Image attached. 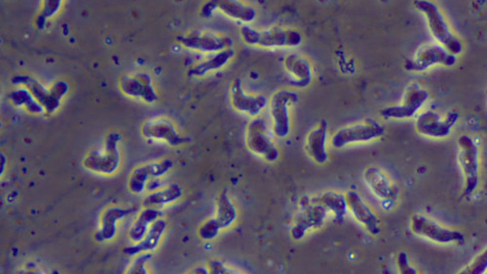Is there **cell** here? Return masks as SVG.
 <instances>
[{"label":"cell","instance_id":"603a6c76","mask_svg":"<svg viewBox=\"0 0 487 274\" xmlns=\"http://www.w3.org/2000/svg\"><path fill=\"white\" fill-rule=\"evenodd\" d=\"M235 54V50L232 47L212 54L192 66L189 75L191 77L201 78L220 71L231 63Z\"/></svg>","mask_w":487,"mask_h":274},{"label":"cell","instance_id":"d4e9b609","mask_svg":"<svg viewBox=\"0 0 487 274\" xmlns=\"http://www.w3.org/2000/svg\"><path fill=\"white\" fill-rule=\"evenodd\" d=\"M161 209L144 207L137 215L128 231L129 239L134 244L140 242L147 233L151 225L162 217Z\"/></svg>","mask_w":487,"mask_h":274},{"label":"cell","instance_id":"8fae6325","mask_svg":"<svg viewBox=\"0 0 487 274\" xmlns=\"http://www.w3.org/2000/svg\"><path fill=\"white\" fill-rule=\"evenodd\" d=\"M459 119L457 112L448 113L444 117L436 112L427 111L420 114L415 121V128L421 135L431 139L448 137Z\"/></svg>","mask_w":487,"mask_h":274},{"label":"cell","instance_id":"5b68a950","mask_svg":"<svg viewBox=\"0 0 487 274\" xmlns=\"http://www.w3.org/2000/svg\"><path fill=\"white\" fill-rule=\"evenodd\" d=\"M186 49L202 54L212 55L232 47V39L220 32L209 30H193L179 40Z\"/></svg>","mask_w":487,"mask_h":274},{"label":"cell","instance_id":"4fadbf2b","mask_svg":"<svg viewBox=\"0 0 487 274\" xmlns=\"http://www.w3.org/2000/svg\"><path fill=\"white\" fill-rule=\"evenodd\" d=\"M173 162L169 158L147 162L136 166L131 171L127 182L130 192L140 195L146 191L147 182L155 178H163L173 167Z\"/></svg>","mask_w":487,"mask_h":274},{"label":"cell","instance_id":"f546056e","mask_svg":"<svg viewBox=\"0 0 487 274\" xmlns=\"http://www.w3.org/2000/svg\"><path fill=\"white\" fill-rule=\"evenodd\" d=\"M397 263L401 273H416V270L409 265L406 254L405 253L401 252L399 254Z\"/></svg>","mask_w":487,"mask_h":274},{"label":"cell","instance_id":"5bb4252c","mask_svg":"<svg viewBox=\"0 0 487 274\" xmlns=\"http://www.w3.org/2000/svg\"><path fill=\"white\" fill-rule=\"evenodd\" d=\"M429 94L416 84L410 85L406 89L402 103L383 109L381 116L386 119L402 120L413 117L425 105Z\"/></svg>","mask_w":487,"mask_h":274},{"label":"cell","instance_id":"4316f807","mask_svg":"<svg viewBox=\"0 0 487 274\" xmlns=\"http://www.w3.org/2000/svg\"><path fill=\"white\" fill-rule=\"evenodd\" d=\"M318 200V204L330 211L339 220L343 218L347 210L345 194L341 192L334 190L325 191L320 194Z\"/></svg>","mask_w":487,"mask_h":274},{"label":"cell","instance_id":"cb8c5ba5","mask_svg":"<svg viewBox=\"0 0 487 274\" xmlns=\"http://www.w3.org/2000/svg\"><path fill=\"white\" fill-rule=\"evenodd\" d=\"M183 195V190L177 183L165 185L159 190L148 193L142 201L144 207L159 209L178 201Z\"/></svg>","mask_w":487,"mask_h":274},{"label":"cell","instance_id":"7c38bea8","mask_svg":"<svg viewBox=\"0 0 487 274\" xmlns=\"http://www.w3.org/2000/svg\"><path fill=\"white\" fill-rule=\"evenodd\" d=\"M410 228L414 234L439 244L463 243L464 239L460 232L442 226L422 214H417L412 216Z\"/></svg>","mask_w":487,"mask_h":274},{"label":"cell","instance_id":"4dcf8cb0","mask_svg":"<svg viewBox=\"0 0 487 274\" xmlns=\"http://www.w3.org/2000/svg\"><path fill=\"white\" fill-rule=\"evenodd\" d=\"M163 178H155L150 180L146 186V191L152 192L160 189L165 185L163 184Z\"/></svg>","mask_w":487,"mask_h":274},{"label":"cell","instance_id":"6da1fadb","mask_svg":"<svg viewBox=\"0 0 487 274\" xmlns=\"http://www.w3.org/2000/svg\"><path fill=\"white\" fill-rule=\"evenodd\" d=\"M239 37L247 46L268 50L291 49L298 47L302 36L297 30L281 26L258 28L250 24L241 25Z\"/></svg>","mask_w":487,"mask_h":274},{"label":"cell","instance_id":"ffe728a7","mask_svg":"<svg viewBox=\"0 0 487 274\" xmlns=\"http://www.w3.org/2000/svg\"><path fill=\"white\" fill-rule=\"evenodd\" d=\"M215 12L242 24H250L256 18L257 11L252 5L237 0H215Z\"/></svg>","mask_w":487,"mask_h":274},{"label":"cell","instance_id":"484cf974","mask_svg":"<svg viewBox=\"0 0 487 274\" xmlns=\"http://www.w3.org/2000/svg\"><path fill=\"white\" fill-rule=\"evenodd\" d=\"M132 209L119 207H112L103 212L101 219V228L98 235L100 241H109L116 235L118 222L128 216Z\"/></svg>","mask_w":487,"mask_h":274},{"label":"cell","instance_id":"52a82bcc","mask_svg":"<svg viewBox=\"0 0 487 274\" xmlns=\"http://www.w3.org/2000/svg\"><path fill=\"white\" fill-rule=\"evenodd\" d=\"M458 161L464 181V195H470L477 188L479 181V148L470 136L462 135L458 140Z\"/></svg>","mask_w":487,"mask_h":274},{"label":"cell","instance_id":"9a60e30c","mask_svg":"<svg viewBox=\"0 0 487 274\" xmlns=\"http://www.w3.org/2000/svg\"><path fill=\"white\" fill-rule=\"evenodd\" d=\"M345 194L347 210L355 221L370 234H378L380 231L379 220L361 195L355 190H349Z\"/></svg>","mask_w":487,"mask_h":274},{"label":"cell","instance_id":"30bf717a","mask_svg":"<svg viewBox=\"0 0 487 274\" xmlns=\"http://www.w3.org/2000/svg\"><path fill=\"white\" fill-rule=\"evenodd\" d=\"M141 132L148 140L165 143L172 147H179L190 142V138L181 134L174 123L169 118L156 117L145 121Z\"/></svg>","mask_w":487,"mask_h":274},{"label":"cell","instance_id":"277c9868","mask_svg":"<svg viewBox=\"0 0 487 274\" xmlns=\"http://www.w3.org/2000/svg\"><path fill=\"white\" fill-rule=\"evenodd\" d=\"M269 125L263 118L251 119L245 133L247 149L253 154L268 161L276 160L280 154Z\"/></svg>","mask_w":487,"mask_h":274},{"label":"cell","instance_id":"44dd1931","mask_svg":"<svg viewBox=\"0 0 487 274\" xmlns=\"http://www.w3.org/2000/svg\"><path fill=\"white\" fill-rule=\"evenodd\" d=\"M283 66L287 76L295 86L303 87L310 83L311 67L305 57L296 53H290L285 57Z\"/></svg>","mask_w":487,"mask_h":274},{"label":"cell","instance_id":"f1b7e54d","mask_svg":"<svg viewBox=\"0 0 487 274\" xmlns=\"http://www.w3.org/2000/svg\"><path fill=\"white\" fill-rule=\"evenodd\" d=\"M486 250L480 253L460 272L461 273L478 274L482 273L486 267Z\"/></svg>","mask_w":487,"mask_h":274},{"label":"cell","instance_id":"ba28073f","mask_svg":"<svg viewBox=\"0 0 487 274\" xmlns=\"http://www.w3.org/2000/svg\"><path fill=\"white\" fill-rule=\"evenodd\" d=\"M122 135L117 132L109 133L103 147L91 153L88 159L89 168L96 173L110 176L116 173L121 162L120 144Z\"/></svg>","mask_w":487,"mask_h":274},{"label":"cell","instance_id":"8992f818","mask_svg":"<svg viewBox=\"0 0 487 274\" xmlns=\"http://www.w3.org/2000/svg\"><path fill=\"white\" fill-rule=\"evenodd\" d=\"M414 5L426 15L430 30L435 39L450 53L455 55L461 53L462 43L450 31L437 6L431 2L423 0L415 1Z\"/></svg>","mask_w":487,"mask_h":274},{"label":"cell","instance_id":"e0dca14e","mask_svg":"<svg viewBox=\"0 0 487 274\" xmlns=\"http://www.w3.org/2000/svg\"><path fill=\"white\" fill-rule=\"evenodd\" d=\"M328 125L324 119L320 121L306 135L304 150L308 157L318 164H324L328 160Z\"/></svg>","mask_w":487,"mask_h":274},{"label":"cell","instance_id":"2e32d148","mask_svg":"<svg viewBox=\"0 0 487 274\" xmlns=\"http://www.w3.org/2000/svg\"><path fill=\"white\" fill-rule=\"evenodd\" d=\"M120 88L126 96L148 104L154 103L158 98L151 77L144 73L125 76L120 81Z\"/></svg>","mask_w":487,"mask_h":274},{"label":"cell","instance_id":"83f0119b","mask_svg":"<svg viewBox=\"0 0 487 274\" xmlns=\"http://www.w3.org/2000/svg\"><path fill=\"white\" fill-rule=\"evenodd\" d=\"M152 252H145L134 256L128 267L126 273L127 274H147L148 269L147 265L152 258Z\"/></svg>","mask_w":487,"mask_h":274},{"label":"cell","instance_id":"7402d4cb","mask_svg":"<svg viewBox=\"0 0 487 274\" xmlns=\"http://www.w3.org/2000/svg\"><path fill=\"white\" fill-rule=\"evenodd\" d=\"M167 228V222L161 217L150 226L144 238L139 242L125 247L123 252L128 256H135L145 252H152L159 246Z\"/></svg>","mask_w":487,"mask_h":274},{"label":"cell","instance_id":"ac0fdd59","mask_svg":"<svg viewBox=\"0 0 487 274\" xmlns=\"http://www.w3.org/2000/svg\"><path fill=\"white\" fill-rule=\"evenodd\" d=\"M456 60L455 55L443 47L432 45L419 51L413 59L407 62L405 67L409 71L420 72L437 63L451 66L455 63Z\"/></svg>","mask_w":487,"mask_h":274},{"label":"cell","instance_id":"3957f363","mask_svg":"<svg viewBox=\"0 0 487 274\" xmlns=\"http://www.w3.org/2000/svg\"><path fill=\"white\" fill-rule=\"evenodd\" d=\"M386 129L378 121L366 118L335 131L330 142L333 148L341 149L350 146L371 143L382 138Z\"/></svg>","mask_w":487,"mask_h":274},{"label":"cell","instance_id":"d6986e66","mask_svg":"<svg viewBox=\"0 0 487 274\" xmlns=\"http://www.w3.org/2000/svg\"><path fill=\"white\" fill-rule=\"evenodd\" d=\"M365 184L371 192L384 201L392 198L395 192L392 182L388 174L376 166L367 167L363 173Z\"/></svg>","mask_w":487,"mask_h":274},{"label":"cell","instance_id":"7a4b0ae2","mask_svg":"<svg viewBox=\"0 0 487 274\" xmlns=\"http://www.w3.org/2000/svg\"><path fill=\"white\" fill-rule=\"evenodd\" d=\"M298 94L289 89H280L274 92L268 101L269 126L275 138H286L292 125V110L298 101Z\"/></svg>","mask_w":487,"mask_h":274},{"label":"cell","instance_id":"9c48e42d","mask_svg":"<svg viewBox=\"0 0 487 274\" xmlns=\"http://www.w3.org/2000/svg\"><path fill=\"white\" fill-rule=\"evenodd\" d=\"M229 97L232 108L250 119L259 117L268 105V99L265 95L248 92L239 78L232 81L229 89Z\"/></svg>","mask_w":487,"mask_h":274}]
</instances>
